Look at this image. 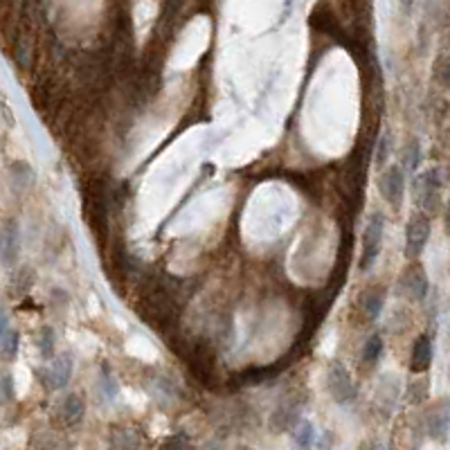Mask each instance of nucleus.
Instances as JSON below:
<instances>
[{
	"mask_svg": "<svg viewBox=\"0 0 450 450\" xmlns=\"http://www.w3.org/2000/svg\"><path fill=\"white\" fill-rule=\"evenodd\" d=\"M444 187V174L439 167H430L414 176L412 180V199L421 207V212L432 214L439 205V192Z\"/></svg>",
	"mask_w": 450,
	"mask_h": 450,
	"instance_id": "nucleus-1",
	"label": "nucleus"
},
{
	"mask_svg": "<svg viewBox=\"0 0 450 450\" xmlns=\"http://www.w3.org/2000/svg\"><path fill=\"white\" fill-rule=\"evenodd\" d=\"M383 235H385V216L383 212H372L363 232V252H361V263H358V268L363 273L372 270L374 263L378 261L380 248H383Z\"/></svg>",
	"mask_w": 450,
	"mask_h": 450,
	"instance_id": "nucleus-2",
	"label": "nucleus"
},
{
	"mask_svg": "<svg viewBox=\"0 0 450 450\" xmlns=\"http://www.w3.org/2000/svg\"><path fill=\"white\" fill-rule=\"evenodd\" d=\"M430 232H432L430 216L425 212H414L406 225V246H403V252H406L410 261H417L423 255V250L430 241Z\"/></svg>",
	"mask_w": 450,
	"mask_h": 450,
	"instance_id": "nucleus-3",
	"label": "nucleus"
},
{
	"mask_svg": "<svg viewBox=\"0 0 450 450\" xmlns=\"http://www.w3.org/2000/svg\"><path fill=\"white\" fill-rule=\"evenodd\" d=\"M327 389L333 396V401L340 403V406L351 403L356 399V385H354L349 369L340 363H333L327 372Z\"/></svg>",
	"mask_w": 450,
	"mask_h": 450,
	"instance_id": "nucleus-4",
	"label": "nucleus"
},
{
	"mask_svg": "<svg viewBox=\"0 0 450 450\" xmlns=\"http://www.w3.org/2000/svg\"><path fill=\"white\" fill-rule=\"evenodd\" d=\"M73 358L68 354H61V356H56V358H52L50 365H45L41 372H39V378H41V385L45 389H63L68 383H70V378H73Z\"/></svg>",
	"mask_w": 450,
	"mask_h": 450,
	"instance_id": "nucleus-5",
	"label": "nucleus"
},
{
	"mask_svg": "<svg viewBox=\"0 0 450 450\" xmlns=\"http://www.w3.org/2000/svg\"><path fill=\"white\" fill-rule=\"evenodd\" d=\"M378 192L389 205L399 207L406 194V169L401 165H387L378 178Z\"/></svg>",
	"mask_w": 450,
	"mask_h": 450,
	"instance_id": "nucleus-6",
	"label": "nucleus"
},
{
	"mask_svg": "<svg viewBox=\"0 0 450 450\" xmlns=\"http://www.w3.org/2000/svg\"><path fill=\"white\" fill-rule=\"evenodd\" d=\"M20 257V227L14 218L0 225V263L5 268H11L18 263Z\"/></svg>",
	"mask_w": 450,
	"mask_h": 450,
	"instance_id": "nucleus-7",
	"label": "nucleus"
},
{
	"mask_svg": "<svg viewBox=\"0 0 450 450\" xmlns=\"http://www.w3.org/2000/svg\"><path fill=\"white\" fill-rule=\"evenodd\" d=\"M86 414V403L82 394H68L59 401V406L54 410V419L61 428H75L84 421Z\"/></svg>",
	"mask_w": 450,
	"mask_h": 450,
	"instance_id": "nucleus-8",
	"label": "nucleus"
},
{
	"mask_svg": "<svg viewBox=\"0 0 450 450\" xmlns=\"http://www.w3.org/2000/svg\"><path fill=\"white\" fill-rule=\"evenodd\" d=\"M401 288L410 299H414V302H423L430 291L428 275H425V270L421 266H410L406 273H403Z\"/></svg>",
	"mask_w": 450,
	"mask_h": 450,
	"instance_id": "nucleus-9",
	"label": "nucleus"
},
{
	"mask_svg": "<svg viewBox=\"0 0 450 450\" xmlns=\"http://www.w3.org/2000/svg\"><path fill=\"white\" fill-rule=\"evenodd\" d=\"M432 340L428 333H421V336L412 342V354H410V372L414 374H425L432 365Z\"/></svg>",
	"mask_w": 450,
	"mask_h": 450,
	"instance_id": "nucleus-10",
	"label": "nucleus"
},
{
	"mask_svg": "<svg viewBox=\"0 0 450 450\" xmlns=\"http://www.w3.org/2000/svg\"><path fill=\"white\" fill-rule=\"evenodd\" d=\"M383 304H385V291L380 288H367L361 295V308L367 320H378L380 313H383Z\"/></svg>",
	"mask_w": 450,
	"mask_h": 450,
	"instance_id": "nucleus-11",
	"label": "nucleus"
},
{
	"mask_svg": "<svg viewBox=\"0 0 450 450\" xmlns=\"http://www.w3.org/2000/svg\"><path fill=\"white\" fill-rule=\"evenodd\" d=\"M108 450H140V437L133 428H113Z\"/></svg>",
	"mask_w": 450,
	"mask_h": 450,
	"instance_id": "nucleus-12",
	"label": "nucleus"
},
{
	"mask_svg": "<svg viewBox=\"0 0 450 450\" xmlns=\"http://www.w3.org/2000/svg\"><path fill=\"white\" fill-rule=\"evenodd\" d=\"M448 428H450V408L448 406L437 408L428 419V430L432 435V439H446Z\"/></svg>",
	"mask_w": 450,
	"mask_h": 450,
	"instance_id": "nucleus-13",
	"label": "nucleus"
},
{
	"mask_svg": "<svg viewBox=\"0 0 450 450\" xmlns=\"http://www.w3.org/2000/svg\"><path fill=\"white\" fill-rule=\"evenodd\" d=\"M293 439L297 444L299 450H311L315 446V428L313 423L308 421H299L293 428Z\"/></svg>",
	"mask_w": 450,
	"mask_h": 450,
	"instance_id": "nucleus-14",
	"label": "nucleus"
},
{
	"mask_svg": "<svg viewBox=\"0 0 450 450\" xmlns=\"http://www.w3.org/2000/svg\"><path fill=\"white\" fill-rule=\"evenodd\" d=\"M37 344H39V351L45 361H52L54 358V351H56V333L52 327H43L37 336Z\"/></svg>",
	"mask_w": 450,
	"mask_h": 450,
	"instance_id": "nucleus-15",
	"label": "nucleus"
},
{
	"mask_svg": "<svg viewBox=\"0 0 450 450\" xmlns=\"http://www.w3.org/2000/svg\"><path fill=\"white\" fill-rule=\"evenodd\" d=\"M30 450H68V444L52 432H41L34 435Z\"/></svg>",
	"mask_w": 450,
	"mask_h": 450,
	"instance_id": "nucleus-16",
	"label": "nucleus"
},
{
	"mask_svg": "<svg viewBox=\"0 0 450 450\" xmlns=\"http://www.w3.org/2000/svg\"><path fill=\"white\" fill-rule=\"evenodd\" d=\"M383 349H385V342L380 336H372L363 347V363L365 365H374L378 363V358L383 356Z\"/></svg>",
	"mask_w": 450,
	"mask_h": 450,
	"instance_id": "nucleus-17",
	"label": "nucleus"
},
{
	"mask_svg": "<svg viewBox=\"0 0 450 450\" xmlns=\"http://www.w3.org/2000/svg\"><path fill=\"white\" fill-rule=\"evenodd\" d=\"M18 344H20V336L16 329H11L7 336L0 340V358L3 361H14L18 354Z\"/></svg>",
	"mask_w": 450,
	"mask_h": 450,
	"instance_id": "nucleus-18",
	"label": "nucleus"
},
{
	"mask_svg": "<svg viewBox=\"0 0 450 450\" xmlns=\"http://www.w3.org/2000/svg\"><path fill=\"white\" fill-rule=\"evenodd\" d=\"M432 75L437 79V84L450 90V54L437 56V61L432 65Z\"/></svg>",
	"mask_w": 450,
	"mask_h": 450,
	"instance_id": "nucleus-19",
	"label": "nucleus"
},
{
	"mask_svg": "<svg viewBox=\"0 0 450 450\" xmlns=\"http://www.w3.org/2000/svg\"><path fill=\"white\" fill-rule=\"evenodd\" d=\"M419 165H421V144L419 140H410V144L406 146V165H403V169L417 171Z\"/></svg>",
	"mask_w": 450,
	"mask_h": 450,
	"instance_id": "nucleus-20",
	"label": "nucleus"
},
{
	"mask_svg": "<svg viewBox=\"0 0 450 450\" xmlns=\"http://www.w3.org/2000/svg\"><path fill=\"white\" fill-rule=\"evenodd\" d=\"M387 158H389V135H380V140L376 144V158H374L376 167L383 169L387 165Z\"/></svg>",
	"mask_w": 450,
	"mask_h": 450,
	"instance_id": "nucleus-21",
	"label": "nucleus"
},
{
	"mask_svg": "<svg viewBox=\"0 0 450 450\" xmlns=\"http://www.w3.org/2000/svg\"><path fill=\"white\" fill-rule=\"evenodd\" d=\"M14 399V385H11V376L3 374L0 376V403H9Z\"/></svg>",
	"mask_w": 450,
	"mask_h": 450,
	"instance_id": "nucleus-22",
	"label": "nucleus"
},
{
	"mask_svg": "<svg viewBox=\"0 0 450 450\" xmlns=\"http://www.w3.org/2000/svg\"><path fill=\"white\" fill-rule=\"evenodd\" d=\"M11 331V325H9V318L5 315V311H0V340H3L7 333Z\"/></svg>",
	"mask_w": 450,
	"mask_h": 450,
	"instance_id": "nucleus-23",
	"label": "nucleus"
},
{
	"mask_svg": "<svg viewBox=\"0 0 450 450\" xmlns=\"http://www.w3.org/2000/svg\"><path fill=\"white\" fill-rule=\"evenodd\" d=\"M160 450H180V446H178L176 439H171V442H165V446L160 448Z\"/></svg>",
	"mask_w": 450,
	"mask_h": 450,
	"instance_id": "nucleus-24",
	"label": "nucleus"
},
{
	"mask_svg": "<svg viewBox=\"0 0 450 450\" xmlns=\"http://www.w3.org/2000/svg\"><path fill=\"white\" fill-rule=\"evenodd\" d=\"M446 223H448V227H450V199H448V203H446Z\"/></svg>",
	"mask_w": 450,
	"mask_h": 450,
	"instance_id": "nucleus-25",
	"label": "nucleus"
},
{
	"mask_svg": "<svg viewBox=\"0 0 450 450\" xmlns=\"http://www.w3.org/2000/svg\"><path fill=\"white\" fill-rule=\"evenodd\" d=\"M237 450H252V448H246V446H241V448H237Z\"/></svg>",
	"mask_w": 450,
	"mask_h": 450,
	"instance_id": "nucleus-26",
	"label": "nucleus"
}]
</instances>
